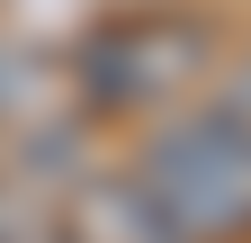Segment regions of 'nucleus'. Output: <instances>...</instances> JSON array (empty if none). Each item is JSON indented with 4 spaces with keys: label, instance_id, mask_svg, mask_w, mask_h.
Segmentation results:
<instances>
[{
    "label": "nucleus",
    "instance_id": "1",
    "mask_svg": "<svg viewBox=\"0 0 251 243\" xmlns=\"http://www.w3.org/2000/svg\"><path fill=\"white\" fill-rule=\"evenodd\" d=\"M135 189L179 225V243H242L251 234V126L225 108H188L135 153Z\"/></svg>",
    "mask_w": 251,
    "mask_h": 243
},
{
    "label": "nucleus",
    "instance_id": "2",
    "mask_svg": "<svg viewBox=\"0 0 251 243\" xmlns=\"http://www.w3.org/2000/svg\"><path fill=\"white\" fill-rule=\"evenodd\" d=\"M206 63H215V27L206 18H117V27H99V36H81V54H72L90 108L179 99Z\"/></svg>",
    "mask_w": 251,
    "mask_h": 243
},
{
    "label": "nucleus",
    "instance_id": "3",
    "mask_svg": "<svg viewBox=\"0 0 251 243\" xmlns=\"http://www.w3.org/2000/svg\"><path fill=\"white\" fill-rule=\"evenodd\" d=\"M81 225L90 243H179V225L152 207L135 180H108V189H81Z\"/></svg>",
    "mask_w": 251,
    "mask_h": 243
},
{
    "label": "nucleus",
    "instance_id": "4",
    "mask_svg": "<svg viewBox=\"0 0 251 243\" xmlns=\"http://www.w3.org/2000/svg\"><path fill=\"white\" fill-rule=\"evenodd\" d=\"M215 108H225V117H233V126H251V63H242V72L225 81V99H215Z\"/></svg>",
    "mask_w": 251,
    "mask_h": 243
},
{
    "label": "nucleus",
    "instance_id": "5",
    "mask_svg": "<svg viewBox=\"0 0 251 243\" xmlns=\"http://www.w3.org/2000/svg\"><path fill=\"white\" fill-rule=\"evenodd\" d=\"M0 108H9V54H0Z\"/></svg>",
    "mask_w": 251,
    "mask_h": 243
}]
</instances>
